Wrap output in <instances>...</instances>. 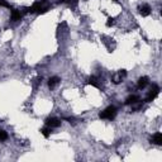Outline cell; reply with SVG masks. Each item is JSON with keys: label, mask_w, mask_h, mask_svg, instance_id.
<instances>
[{"label": "cell", "mask_w": 162, "mask_h": 162, "mask_svg": "<svg viewBox=\"0 0 162 162\" xmlns=\"http://www.w3.org/2000/svg\"><path fill=\"white\" fill-rule=\"evenodd\" d=\"M148 85V77L147 76H143V77H141L139 80H138V89H145L146 86Z\"/></svg>", "instance_id": "cell-9"}, {"label": "cell", "mask_w": 162, "mask_h": 162, "mask_svg": "<svg viewBox=\"0 0 162 162\" xmlns=\"http://www.w3.org/2000/svg\"><path fill=\"white\" fill-rule=\"evenodd\" d=\"M151 142L154 143V145H157V146H161L162 145V134L161 133H154L151 138Z\"/></svg>", "instance_id": "cell-8"}, {"label": "cell", "mask_w": 162, "mask_h": 162, "mask_svg": "<svg viewBox=\"0 0 162 162\" xmlns=\"http://www.w3.org/2000/svg\"><path fill=\"white\" fill-rule=\"evenodd\" d=\"M158 93H160V87L157 85H152V87H151V90H149V93L146 98V101L147 103H151V101L154 100V98L158 95Z\"/></svg>", "instance_id": "cell-3"}, {"label": "cell", "mask_w": 162, "mask_h": 162, "mask_svg": "<svg viewBox=\"0 0 162 162\" xmlns=\"http://www.w3.org/2000/svg\"><path fill=\"white\" fill-rule=\"evenodd\" d=\"M114 2H117V0H114Z\"/></svg>", "instance_id": "cell-19"}, {"label": "cell", "mask_w": 162, "mask_h": 162, "mask_svg": "<svg viewBox=\"0 0 162 162\" xmlns=\"http://www.w3.org/2000/svg\"><path fill=\"white\" fill-rule=\"evenodd\" d=\"M42 8H43L42 3H34L32 7H29L27 9V11H28V13H39V11L42 10Z\"/></svg>", "instance_id": "cell-5"}, {"label": "cell", "mask_w": 162, "mask_h": 162, "mask_svg": "<svg viewBox=\"0 0 162 162\" xmlns=\"http://www.w3.org/2000/svg\"><path fill=\"white\" fill-rule=\"evenodd\" d=\"M58 2H60V3H63V2H65V0H58Z\"/></svg>", "instance_id": "cell-17"}, {"label": "cell", "mask_w": 162, "mask_h": 162, "mask_svg": "<svg viewBox=\"0 0 162 162\" xmlns=\"http://www.w3.org/2000/svg\"><path fill=\"white\" fill-rule=\"evenodd\" d=\"M139 14H141L142 17H148L149 14H151V7H149V5H147V4L142 5V7L139 8Z\"/></svg>", "instance_id": "cell-6"}, {"label": "cell", "mask_w": 162, "mask_h": 162, "mask_svg": "<svg viewBox=\"0 0 162 162\" xmlns=\"http://www.w3.org/2000/svg\"><path fill=\"white\" fill-rule=\"evenodd\" d=\"M0 7H4V8H10V5L5 2V0H0Z\"/></svg>", "instance_id": "cell-15"}, {"label": "cell", "mask_w": 162, "mask_h": 162, "mask_svg": "<svg viewBox=\"0 0 162 162\" xmlns=\"http://www.w3.org/2000/svg\"><path fill=\"white\" fill-rule=\"evenodd\" d=\"M138 100H139V96H138V95H130V96H128L127 100H125V104H127V105H132V104L137 103Z\"/></svg>", "instance_id": "cell-12"}, {"label": "cell", "mask_w": 162, "mask_h": 162, "mask_svg": "<svg viewBox=\"0 0 162 162\" xmlns=\"http://www.w3.org/2000/svg\"><path fill=\"white\" fill-rule=\"evenodd\" d=\"M113 24H114V19H113V18H109V19H108V22H106V26L110 27V26H113Z\"/></svg>", "instance_id": "cell-16"}, {"label": "cell", "mask_w": 162, "mask_h": 162, "mask_svg": "<svg viewBox=\"0 0 162 162\" xmlns=\"http://www.w3.org/2000/svg\"><path fill=\"white\" fill-rule=\"evenodd\" d=\"M10 19L13 20V22H18V20H20V19H22V14H20V11H19V10H17V9H14L13 11H11V17H10Z\"/></svg>", "instance_id": "cell-10"}, {"label": "cell", "mask_w": 162, "mask_h": 162, "mask_svg": "<svg viewBox=\"0 0 162 162\" xmlns=\"http://www.w3.org/2000/svg\"><path fill=\"white\" fill-rule=\"evenodd\" d=\"M58 82H60V79H58L57 76L51 77V79L48 80V86H50V89H55V87L58 85Z\"/></svg>", "instance_id": "cell-11"}, {"label": "cell", "mask_w": 162, "mask_h": 162, "mask_svg": "<svg viewBox=\"0 0 162 162\" xmlns=\"http://www.w3.org/2000/svg\"><path fill=\"white\" fill-rule=\"evenodd\" d=\"M51 129H52V128H50V127H47V125H46L44 128H42V129H41V133L43 134L46 138H48L50 134H51Z\"/></svg>", "instance_id": "cell-13"}, {"label": "cell", "mask_w": 162, "mask_h": 162, "mask_svg": "<svg viewBox=\"0 0 162 162\" xmlns=\"http://www.w3.org/2000/svg\"><path fill=\"white\" fill-rule=\"evenodd\" d=\"M60 124H61V121L57 119V118L51 117V118L46 119V125L47 127H50V128H57V127H60Z\"/></svg>", "instance_id": "cell-4"}, {"label": "cell", "mask_w": 162, "mask_h": 162, "mask_svg": "<svg viewBox=\"0 0 162 162\" xmlns=\"http://www.w3.org/2000/svg\"><path fill=\"white\" fill-rule=\"evenodd\" d=\"M8 139V133L5 130L3 129H0V142H3V141H7Z\"/></svg>", "instance_id": "cell-14"}, {"label": "cell", "mask_w": 162, "mask_h": 162, "mask_svg": "<svg viewBox=\"0 0 162 162\" xmlns=\"http://www.w3.org/2000/svg\"><path fill=\"white\" fill-rule=\"evenodd\" d=\"M117 115V108L115 106H108L104 112H101L99 114V117L101 119H106V121H112Z\"/></svg>", "instance_id": "cell-1"}, {"label": "cell", "mask_w": 162, "mask_h": 162, "mask_svg": "<svg viewBox=\"0 0 162 162\" xmlns=\"http://www.w3.org/2000/svg\"><path fill=\"white\" fill-rule=\"evenodd\" d=\"M125 76H127V71H125V70H121V71H118L117 74H114L112 76V81H113V84L118 85V84L122 82V80L124 79Z\"/></svg>", "instance_id": "cell-2"}, {"label": "cell", "mask_w": 162, "mask_h": 162, "mask_svg": "<svg viewBox=\"0 0 162 162\" xmlns=\"http://www.w3.org/2000/svg\"><path fill=\"white\" fill-rule=\"evenodd\" d=\"M77 2V0H72V3H76Z\"/></svg>", "instance_id": "cell-18"}, {"label": "cell", "mask_w": 162, "mask_h": 162, "mask_svg": "<svg viewBox=\"0 0 162 162\" xmlns=\"http://www.w3.org/2000/svg\"><path fill=\"white\" fill-rule=\"evenodd\" d=\"M87 84H89V85H93V86H95V87H98V89L101 87V85H100V80L98 79L96 76H91V77H90V79L87 80Z\"/></svg>", "instance_id": "cell-7"}]
</instances>
